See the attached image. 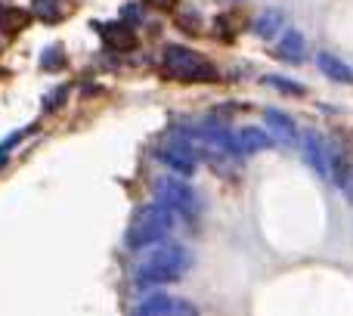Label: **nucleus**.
<instances>
[{
    "label": "nucleus",
    "mask_w": 353,
    "mask_h": 316,
    "mask_svg": "<svg viewBox=\"0 0 353 316\" xmlns=\"http://www.w3.org/2000/svg\"><path fill=\"white\" fill-rule=\"evenodd\" d=\"M161 66H165L168 75H174V78L180 81H214L217 78V72H214V66L208 59H201L199 53H192L189 47H180V43H168L165 53H161Z\"/></svg>",
    "instance_id": "7ed1b4c3"
},
{
    "label": "nucleus",
    "mask_w": 353,
    "mask_h": 316,
    "mask_svg": "<svg viewBox=\"0 0 353 316\" xmlns=\"http://www.w3.org/2000/svg\"><path fill=\"white\" fill-rule=\"evenodd\" d=\"M276 53L282 56V59H288V62H301L307 56V41H304V34H301L298 28H288V31H282V37H279V47H276Z\"/></svg>",
    "instance_id": "9d476101"
},
{
    "label": "nucleus",
    "mask_w": 353,
    "mask_h": 316,
    "mask_svg": "<svg viewBox=\"0 0 353 316\" xmlns=\"http://www.w3.org/2000/svg\"><path fill=\"white\" fill-rule=\"evenodd\" d=\"M267 84H273V87H279V90H288L292 97H301L304 93V84H298V81H288V78H276V75H270V78H263Z\"/></svg>",
    "instance_id": "f3484780"
},
{
    "label": "nucleus",
    "mask_w": 353,
    "mask_h": 316,
    "mask_svg": "<svg viewBox=\"0 0 353 316\" xmlns=\"http://www.w3.org/2000/svg\"><path fill=\"white\" fill-rule=\"evenodd\" d=\"M174 313H195V307L186 304V301L168 298V295H161V292L149 295L143 304H137V316H174Z\"/></svg>",
    "instance_id": "0eeeda50"
},
{
    "label": "nucleus",
    "mask_w": 353,
    "mask_h": 316,
    "mask_svg": "<svg viewBox=\"0 0 353 316\" xmlns=\"http://www.w3.org/2000/svg\"><path fill=\"white\" fill-rule=\"evenodd\" d=\"M285 25V12L282 10H263L261 16L254 19V34L263 37V41H273L279 34V28Z\"/></svg>",
    "instance_id": "4468645a"
},
{
    "label": "nucleus",
    "mask_w": 353,
    "mask_h": 316,
    "mask_svg": "<svg viewBox=\"0 0 353 316\" xmlns=\"http://www.w3.org/2000/svg\"><path fill=\"white\" fill-rule=\"evenodd\" d=\"M174 226H176V217H174L171 208H165L161 201H152V205L143 208V211L134 217V224H130L124 242H128L130 251L149 248V245H155V242H161V239L171 236Z\"/></svg>",
    "instance_id": "f03ea898"
},
{
    "label": "nucleus",
    "mask_w": 353,
    "mask_h": 316,
    "mask_svg": "<svg viewBox=\"0 0 353 316\" xmlns=\"http://www.w3.org/2000/svg\"><path fill=\"white\" fill-rule=\"evenodd\" d=\"M316 66L323 68V75L329 81H338V84H353V72L347 66H344L338 56L332 53H316Z\"/></svg>",
    "instance_id": "f8f14e48"
},
{
    "label": "nucleus",
    "mask_w": 353,
    "mask_h": 316,
    "mask_svg": "<svg viewBox=\"0 0 353 316\" xmlns=\"http://www.w3.org/2000/svg\"><path fill=\"white\" fill-rule=\"evenodd\" d=\"M239 146H242V152H261V149H273V137H270V130H261V128H242L239 130Z\"/></svg>",
    "instance_id": "ddd939ff"
},
{
    "label": "nucleus",
    "mask_w": 353,
    "mask_h": 316,
    "mask_svg": "<svg viewBox=\"0 0 353 316\" xmlns=\"http://www.w3.org/2000/svg\"><path fill=\"white\" fill-rule=\"evenodd\" d=\"M155 158L180 177H192L195 170H199V155H195V146L189 137L186 140H183V137H171L168 143L155 146Z\"/></svg>",
    "instance_id": "39448f33"
},
{
    "label": "nucleus",
    "mask_w": 353,
    "mask_h": 316,
    "mask_svg": "<svg viewBox=\"0 0 353 316\" xmlns=\"http://www.w3.org/2000/svg\"><path fill=\"white\" fill-rule=\"evenodd\" d=\"M28 22V12L25 10H0V28L6 31H19Z\"/></svg>",
    "instance_id": "dca6fc26"
},
{
    "label": "nucleus",
    "mask_w": 353,
    "mask_h": 316,
    "mask_svg": "<svg viewBox=\"0 0 353 316\" xmlns=\"http://www.w3.org/2000/svg\"><path fill=\"white\" fill-rule=\"evenodd\" d=\"M329 177L335 180V186L344 192V199H353V161L344 152L329 155Z\"/></svg>",
    "instance_id": "1a4fd4ad"
},
{
    "label": "nucleus",
    "mask_w": 353,
    "mask_h": 316,
    "mask_svg": "<svg viewBox=\"0 0 353 316\" xmlns=\"http://www.w3.org/2000/svg\"><path fill=\"white\" fill-rule=\"evenodd\" d=\"M298 146H301V155H304V161L310 164L313 170H316L319 177H329V152H325V143L319 134H313V130H304V134H298Z\"/></svg>",
    "instance_id": "423d86ee"
},
{
    "label": "nucleus",
    "mask_w": 353,
    "mask_h": 316,
    "mask_svg": "<svg viewBox=\"0 0 353 316\" xmlns=\"http://www.w3.org/2000/svg\"><path fill=\"white\" fill-rule=\"evenodd\" d=\"M65 97H68V87H56V90H53V97H47V99H43V112H53L56 106H59Z\"/></svg>",
    "instance_id": "6ab92c4d"
},
{
    "label": "nucleus",
    "mask_w": 353,
    "mask_h": 316,
    "mask_svg": "<svg viewBox=\"0 0 353 316\" xmlns=\"http://www.w3.org/2000/svg\"><path fill=\"white\" fill-rule=\"evenodd\" d=\"M155 192V201H161L165 208H171L174 214H199V195L189 183L183 180H174V177H159L152 186Z\"/></svg>",
    "instance_id": "20e7f679"
},
{
    "label": "nucleus",
    "mask_w": 353,
    "mask_h": 316,
    "mask_svg": "<svg viewBox=\"0 0 353 316\" xmlns=\"http://www.w3.org/2000/svg\"><path fill=\"white\" fill-rule=\"evenodd\" d=\"M62 62H65V53H62V47H50L47 53L41 56V66L50 68V72H53L56 66H62Z\"/></svg>",
    "instance_id": "a211bd4d"
},
{
    "label": "nucleus",
    "mask_w": 353,
    "mask_h": 316,
    "mask_svg": "<svg viewBox=\"0 0 353 316\" xmlns=\"http://www.w3.org/2000/svg\"><path fill=\"white\" fill-rule=\"evenodd\" d=\"M62 10H65L62 0H31V12L37 19H43V22H59Z\"/></svg>",
    "instance_id": "2eb2a0df"
},
{
    "label": "nucleus",
    "mask_w": 353,
    "mask_h": 316,
    "mask_svg": "<svg viewBox=\"0 0 353 316\" xmlns=\"http://www.w3.org/2000/svg\"><path fill=\"white\" fill-rule=\"evenodd\" d=\"M149 248H152V255H149L134 273L140 286H174V282L183 279V273H186L189 264H192L189 251L183 248V245L168 242V239L149 245Z\"/></svg>",
    "instance_id": "f257e3e1"
},
{
    "label": "nucleus",
    "mask_w": 353,
    "mask_h": 316,
    "mask_svg": "<svg viewBox=\"0 0 353 316\" xmlns=\"http://www.w3.org/2000/svg\"><path fill=\"white\" fill-rule=\"evenodd\" d=\"M263 121H267V128H270V137L273 140H279V143H298V124L292 121V118L285 115V112H279V109H267L263 112Z\"/></svg>",
    "instance_id": "6e6552de"
},
{
    "label": "nucleus",
    "mask_w": 353,
    "mask_h": 316,
    "mask_svg": "<svg viewBox=\"0 0 353 316\" xmlns=\"http://www.w3.org/2000/svg\"><path fill=\"white\" fill-rule=\"evenodd\" d=\"M152 3H159V6H174V0H152Z\"/></svg>",
    "instance_id": "aec40b11"
},
{
    "label": "nucleus",
    "mask_w": 353,
    "mask_h": 316,
    "mask_svg": "<svg viewBox=\"0 0 353 316\" xmlns=\"http://www.w3.org/2000/svg\"><path fill=\"white\" fill-rule=\"evenodd\" d=\"M99 34L105 37L109 47H118V50H130L137 43V34L128 22H109V25H99Z\"/></svg>",
    "instance_id": "9b49d317"
}]
</instances>
